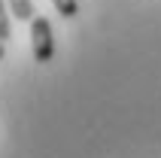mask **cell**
Listing matches in <instances>:
<instances>
[{
    "label": "cell",
    "mask_w": 161,
    "mask_h": 158,
    "mask_svg": "<svg viewBox=\"0 0 161 158\" xmlns=\"http://www.w3.org/2000/svg\"><path fill=\"white\" fill-rule=\"evenodd\" d=\"M3 55H6V49H3V43H0V61H3Z\"/></svg>",
    "instance_id": "obj_5"
},
{
    "label": "cell",
    "mask_w": 161,
    "mask_h": 158,
    "mask_svg": "<svg viewBox=\"0 0 161 158\" xmlns=\"http://www.w3.org/2000/svg\"><path fill=\"white\" fill-rule=\"evenodd\" d=\"M18 21H34V0H6Z\"/></svg>",
    "instance_id": "obj_2"
},
{
    "label": "cell",
    "mask_w": 161,
    "mask_h": 158,
    "mask_svg": "<svg viewBox=\"0 0 161 158\" xmlns=\"http://www.w3.org/2000/svg\"><path fill=\"white\" fill-rule=\"evenodd\" d=\"M52 3H55V9H58L64 18H73L79 12V3H76V0H52Z\"/></svg>",
    "instance_id": "obj_3"
},
{
    "label": "cell",
    "mask_w": 161,
    "mask_h": 158,
    "mask_svg": "<svg viewBox=\"0 0 161 158\" xmlns=\"http://www.w3.org/2000/svg\"><path fill=\"white\" fill-rule=\"evenodd\" d=\"M3 40H9V12L3 6V0H0V43Z\"/></svg>",
    "instance_id": "obj_4"
},
{
    "label": "cell",
    "mask_w": 161,
    "mask_h": 158,
    "mask_svg": "<svg viewBox=\"0 0 161 158\" xmlns=\"http://www.w3.org/2000/svg\"><path fill=\"white\" fill-rule=\"evenodd\" d=\"M31 52L36 64H49L55 55V37H52V21L36 15L31 21Z\"/></svg>",
    "instance_id": "obj_1"
}]
</instances>
